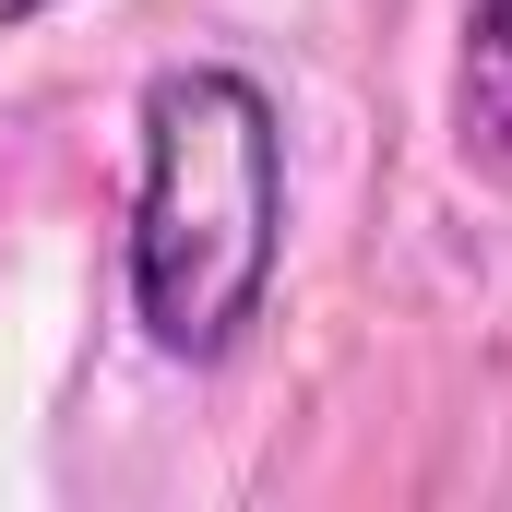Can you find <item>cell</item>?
Instances as JSON below:
<instances>
[{"label":"cell","instance_id":"6da1fadb","mask_svg":"<svg viewBox=\"0 0 512 512\" xmlns=\"http://www.w3.org/2000/svg\"><path fill=\"white\" fill-rule=\"evenodd\" d=\"M286 274V108L251 60H167L131 108L120 286L167 370H227Z\"/></svg>","mask_w":512,"mask_h":512},{"label":"cell","instance_id":"7a4b0ae2","mask_svg":"<svg viewBox=\"0 0 512 512\" xmlns=\"http://www.w3.org/2000/svg\"><path fill=\"white\" fill-rule=\"evenodd\" d=\"M465 60H477V96H489V120L512 131V0H477V12H465Z\"/></svg>","mask_w":512,"mask_h":512},{"label":"cell","instance_id":"3957f363","mask_svg":"<svg viewBox=\"0 0 512 512\" xmlns=\"http://www.w3.org/2000/svg\"><path fill=\"white\" fill-rule=\"evenodd\" d=\"M60 0H0V36H24V24H48Z\"/></svg>","mask_w":512,"mask_h":512}]
</instances>
